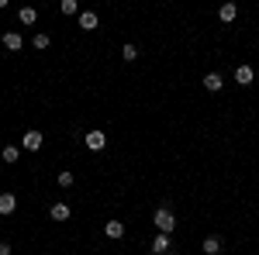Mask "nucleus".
Returning <instances> with one entry per match:
<instances>
[{
	"label": "nucleus",
	"instance_id": "obj_4",
	"mask_svg": "<svg viewBox=\"0 0 259 255\" xmlns=\"http://www.w3.org/2000/svg\"><path fill=\"white\" fill-rule=\"evenodd\" d=\"M18 211V196L14 193H0V214H14Z\"/></svg>",
	"mask_w": 259,
	"mask_h": 255
},
{
	"label": "nucleus",
	"instance_id": "obj_11",
	"mask_svg": "<svg viewBox=\"0 0 259 255\" xmlns=\"http://www.w3.org/2000/svg\"><path fill=\"white\" fill-rule=\"evenodd\" d=\"M152 252H156V255L169 252V235H156V238H152Z\"/></svg>",
	"mask_w": 259,
	"mask_h": 255
},
{
	"label": "nucleus",
	"instance_id": "obj_18",
	"mask_svg": "<svg viewBox=\"0 0 259 255\" xmlns=\"http://www.w3.org/2000/svg\"><path fill=\"white\" fill-rule=\"evenodd\" d=\"M31 45H35V48H38V52H45V48H49V45H52V38H49V35H35V41H31Z\"/></svg>",
	"mask_w": 259,
	"mask_h": 255
},
{
	"label": "nucleus",
	"instance_id": "obj_12",
	"mask_svg": "<svg viewBox=\"0 0 259 255\" xmlns=\"http://www.w3.org/2000/svg\"><path fill=\"white\" fill-rule=\"evenodd\" d=\"M104 235L107 238H121L124 235V224H121V221H107V224H104Z\"/></svg>",
	"mask_w": 259,
	"mask_h": 255
},
{
	"label": "nucleus",
	"instance_id": "obj_10",
	"mask_svg": "<svg viewBox=\"0 0 259 255\" xmlns=\"http://www.w3.org/2000/svg\"><path fill=\"white\" fill-rule=\"evenodd\" d=\"M235 83H239V86H249V83H252V66H239V69H235Z\"/></svg>",
	"mask_w": 259,
	"mask_h": 255
},
{
	"label": "nucleus",
	"instance_id": "obj_19",
	"mask_svg": "<svg viewBox=\"0 0 259 255\" xmlns=\"http://www.w3.org/2000/svg\"><path fill=\"white\" fill-rule=\"evenodd\" d=\"M59 186H62V190L73 186V173H69V169H62V173H59Z\"/></svg>",
	"mask_w": 259,
	"mask_h": 255
},
{
	"label": "nucleus",
	"instance_id": "obj_1",
	"mask_svg": "<svg viewBox=\"0 0 259 255\" xmlns=\"http://www.w3.org/2000/svg\"><path fill=\"white\" fill-rule=\"evenodd\" d=\"M152 221H156L159 235H173V231H177V214H173L169 207H159V211L152 214Z\"/></svg>",
	"mask_w": 259,
	"mask_h": 255
},
{
	"label": "nucleus",
	"instance_id": "obj_3",
	"mask_svg": "<svg viewBox=\"0 0 259 255\" xmlns=\"http://www.w3.org/2000/svg\"><path fill=\"white\" fill-rule=\"evenodd\" d=\"M41 141H45V138H41V131H24V138H21V148H24V152H38Z\"/></svg>",
	"mask_w": 259,
	"mask_h": 255
},
{
	"label": "nucleus",
	"instance_id": "obj_13",
	"mask_svg": "<svg viewBox=\"0 0 259 255\" xmlns=\"http://www.w3.org/2000/svg\"><path fill=\"white\" fill-rule=\"evenodd\" d=\"M218 252H221V238L218 235L204 238V255H218Z\"/></svg>",
	"mask_w": 259,
	"mask_h": 255
},
{
	"label": "nucleus",
	"instance_id": "obj_6",
	"mask_svg": "<svg viewBox=\"0 0 259 255\" xmlns=\"http://www.w3.org/2000/svg\"><path fill=\"white\" fill-rule=\"evenodd\" d=\"M218 18L225 21V24H232V21L239 18V7L235 4H221V11H218Z\"/></svg>",
	"mask_w": 259,
	"mask_h": 255
},
{
	"label": "nucleus",
	"instance_id": "obj_8",
	"mask_svg": "<svg viewBox=\"0 0 259 255\" xmlns=\"http://www.w3.org/2000/svg\"><path fill=\"white\" fill-rule=\"evenodd\" d=\"M21 45H24V38H21L18 31H7V35H4V48H11V52H18Z\"/></svg>",
	"mask_w": 259,
	"mask_h": 255
},
{
	"label": "nucleus",
	"instance_id": "obj_7",
	"mask_svg": "<svg viewBox=\"0 0 259 255\" xmlns=\"http://www.w3.org/2000/svg\"><path fill=\"white\" fill-rule=\"evenodd\" d=\"M97 24H100V21H97L94 11H83V14H80V28H83V31H94Z\"/></svg>",
	"mask_w": 259,
	"mask_h": 255
},
{
	"label": "nucleus",
	"instance_id": "obj_15",
	"mask_svg": "<svg viewBox=\"0 0 259 255\" xmlns=\"http://www.w3.org/2000/svg\"><path fill=\"white\" fill-rule=\"evenodd\" d=\"M0 156H4V162H18L21 148H18V145H7V148H4V152H0Z\"/></svg>",
	"mask_w": 259,
	"mask_h": 255
},
{
	"label": "nucleus",
	"instance_id": "obj_5",
	"mask_svg": "<svg viewBox=\"0 0 259 255\" xmlns=\"http://www.w3.org/2000/svg\"><path fill=\"white\" fill-rule=\"evenodd\" d=\"M221 86H225V79H221V73H207V76H204V90H211V93H218Z\"/></svg>",
	"mask_w": 259,
	"mask_h": 255
},
{
	"label": "nucleus",
	"instance_id": "obj_20",
	"mask_svg": "<svg viewBox=\"0 0 259 255\" xmlns=\"http://www.w3.org/2000/svg\"><path fill=\"white\" fill-rule=\"evenodd\" d=\"M0 255H11V245L7 241H0Z\"/></svg>",
	"mask_w": 259,
	"mask_h": 255
},
{
	"label": "nucleus",
	"instance_id": "obj_17",
	"mask_svg": "<svg viewBox=\"0 0 259 255\" xmlns=\"http://www.w3.org/2000/svg\"><path fill=\"white\" fill-rule=\"evenodd\" d=\"M121 59H124V62H135V59H139V48H135V45H124V48H121Z\"/></svg>",
	"mask_w": 259,
	"mask_h": 255
},
{
	"label": "nucleus",
	"instance_id": "obj_9",
	"mask_svg": "<svg viewBox=\"0 0 259 255\" xmlns=\"http://www.w3.org/2000/svg\"><path fill=\"white\" fill-rule=\"evenodd\" d=\"M49 214H52V221H69L73 211H69V203H52V211H49Z\"/></svg>",
	"mask_w": 259,
	"mask_h": 255
},
{
	"label": "nucleus",
	"instance_id": "obj_16",
	"mask_svg": "<svg viewBox=\"0 0 259 255\" xmlns=\"http://www.w3.org/2000/svg\"><path fill=\"white\" fill-rule=\"evenodd\" d=\"M59 11L66 14V18H69V14H80V7H76V0H62V4H59Z\"/></svg>",
	"mask_w": 259,
	"mask_h": 255
},
{
	"label": "nucleus",
	"instance_id": "obj_14",
	"mask_svg": "<svg viewBox=\"0 0 259 255\" xmlns=\"http://www.w3.org/2000/svg\"><path fill=\"white\" fill-rule=\"evenodd\" d=\"M18 18H21V24H35V21H38V11H35V7H21Z\"/></svg>",
	"mask_w": 259,
	"mask_h": 255
},
{
	"label": "nucleus",
	"instance_id": "obj_2",
	"mask_svg": "<svg viewBox=\"0 0 259 255\" xmlns=\"http://www.w3.org/2000/svg\"><path fill=\"white\" fill-rule=\"evenodd\" d=\"M83 145H87L90 152H100V148L107 145V135H104V131H87V135H83Z\"/></svg>",
	"mask_w": 259,
	"mask_h": 255
}]
</instances>
